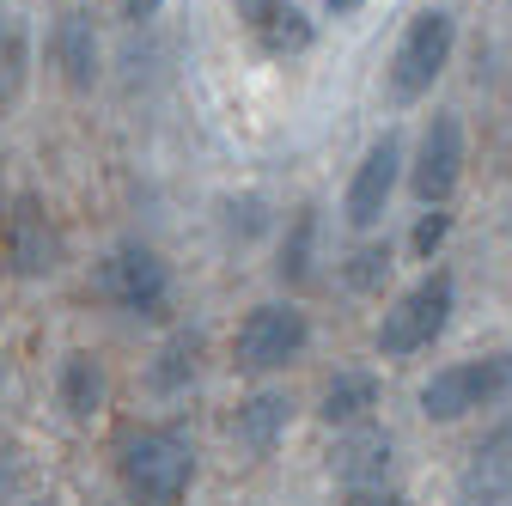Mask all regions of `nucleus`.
I'll list each match as a JSON object with an SVG mask.
<instances>
[{
	"instance_id": "nucleus-1",
	"label": "nucleus",
	"mask_w": 512,
	"mask_h": 506,
	"mask_svg": "<svg viewBox=\"0 0 512 506\" xmlns=\"http://www.w3.org/2000/svg\"><path fill=\"white\" fill-rule=\"evenodd\" d=\"M452 55H458V13H452V7H421V13L403 25V37H397V49H391V68H384V92H391V104H397V110L421 104V98L445 80Z\"/></svg>"
},
{
	"instance_id": "nucleus-2",
	"label": "nucleus",
	"mask_w": 512,
	"mask_h": 506,
	"mask_svg": "<svg viewBox=\"0 0 512 506\" xmlns=\"http://www.w3.org/2000/svg\"><path fill=\"white\" fill-rule=\"evenodd\" d=\"M92 287L104 305H116L122 318H141V324H159L171 311V263L147 238H116L92 269Z\"/></svg>"
},
{
	"instance_id": "nucleus-3",
	"label": "nucleus",
	"mask_w": 512,
	"mask_h": 506,
	"mask_svg": "<svg viewBox=\"0 0 512 506\" xmlns=\"http://www.w3.org/2000/svg\"><path fill=\"white\" fill-rule=\"evenodd\" d=\"M452 311H458V281H452V269H427L415 287H403L391 305H384L372 342H378L384 360H409V354H421V348H433V342L445 336Z\"/></svg>"
},
{
	"instance_id": "nucleus-4",
	"label": "nucleus",
	"mask_w": 512,
	"mask_h": 506,
	"mask_svg": "<svg viewBox=\"0 0 512 506\" xmlns=\"http://www.w3.org/2000/svg\"><path fill=\"white\" fill-rule=\"evenodd\" d=\"M122 482L141 506H177L196 482V446L183 427H135L122 439Z\"/></svg>"
},
{
	"instance_id": "nucleus-5",
	"label": "nucleus",
	"mask_w": 512,
	"mask_h": 506,
	"mask_svg": "<svg viewBox=\"0 0 512 506\" xmlns=\"http://www.w3.org/2000/svg\"><path fill=\"white\" fill-rule=\"evenodd\" d=\"M512 397V348H494V354H470V360H452V366H439L427 385H421V415L439 421V427H452L476 409H494Z\"/></svg>"
},
{
	"instance_id": "nucleus-6",
	"label": "nucleus",
	"mask_w": 512,
	"mask_h": 506,
	"mask_svg": "<svg viewBox=\"0 0 512 506\" xmlns=\"http://www.w3.org/2000/svg\"><path fill=\"white\" fill-rule=\"evenodd\" d=\"M61 257H68V238H61L55 214L43 196H13L7 214H0V263H7V275L19 281H49L61 269Z\"/></svg>"
},
{
	"instance_id": "nucleus-7",
	"label": "nucleus",
	"mask_w": 512,
	"mask_h": 506,
	"mask_svg": "<svg viewBox=\"0 0 512 506\" xmlns=\"http://www.w3.org/2000/svg\"><path fill=\"white\" fill-rule=\"evenodd\" d=\"M305 348H311V318L293 299H263L244 311L232 360L244 372H287L293 360H305Z\"/></svg>"
},
{
	"instance_id": "nucleus-8",
	"label": "nucleus",
	"mask_w": 512,
	"mask_h": 506,
	"mask_svg": "<svg viewBox=\"0 0 512 506\" xmlns=\"http://www.w3.org/2000/svg\"><path fill=\"white\" fill-rule=\"evenodd\" d=\"M464 165H470V135H464V116L458 110H433L427 129L409 153V196L421 208H445L452 189L464 183Z\"/></svg>"
},
{
	"instance_id": "nucleus-9",
	"label": "nucleus",
	"mask_w": 512,
	"mask_h": 506,
	"mask_svg": "<svg viewBox=\"0 0 512 506\" xmlns=\"http://www.w3.org/2000/svg\"><path fill=\"white\" fill-rule=\"evenodd\" d=\"M397 183H409V153H403V135H397V129H384V135L360 153V165H354V177H348V189H342V220H348L354 232H372L384 214H391Z\"/></svg>"
},
{
	"instance_id": "nucleus-10",
	"label": "nucleus",
	"mask_w": 512,
	"mask_h": 506,
	"mask_svg": "<svg viewBox=\"0 0 512 506\" xmlns=\"http://www.w3.org/2000/svg\"><path fill=\"white\" fill-rule=\"evenodd\" d=\"M458 500L464 506H506L512 500V415H500L458 470Z\"/></svg>"
},
{
	"instance_id": "nucleus-11",
	"label": "nucleus",
	"mask_w": 512,
	"mask_h": 506,
	"mask_svg": "<svg viewBox=\"0 0 512 506\" xmlns=\"http://www.w3.org/2000/svg\"><path fill=\"white\" fill-rule=\"evenodd\" d=\"M49 61H55V74L68 92H92L98 74H104V43H98V19L86 7H68L55 19L49 31Z\"/></svg>"
},
{
	"instance_id": "nucleus-12",
	"label": "nucleus",
	"mask_w": 512,
	"mask_h": 506,
	"mask_svg": "<svg viewBox=\"0 0 512 506\" xmlns=\"http://www.w3.org/2000/svg\"><path fill=\"white\" fill-rule=\"evenodd\" d=\"M391 458H397V439L384 433L378 421H360L336 439L330 452V470L348 494H366V488H391Z\"/></svg>"
},
{
	"instance_id": "nucleus-13",
	"label": "nucleus",
	"mask_w": 512,
	"mask_h": 506,
	"mask_svg": "<svg viewBox=\"0 0 512 506\" xmlns=\"http://www.w3.org/2000/svg\"><path fill=\"white\" fill-rule=\"evenodd\" d=\"M202 354H208V330H202V324H177V330L159 342L153 366H147L153 397H183V391L202 378Z\"/></svg>"
},
{
	"instance_id": "nucleus-14",
	"label": "nucleus",
	"mask_w": 512,
	"mask_h": 506,
	"mask_svg": "<svg viewBox=\"0 0 512 506\" xmlns=\"http://www.w3.org/2000/svg\"><path fill=\"white\" fill-rule=\"evenodd\" d=\"M287 427H293V397L287 391H256L232 415V439H238L250 458H275V446H281Z\"/></svg>"
},
{
	"instance_id": "nucleus-15",
	"label": "nucleus",
	"mask_w": 512,
	"mask_h": 506,
	"mask_svg": "<svg viewBox=\"0 0 512 506\" xmlns=\"http://www.w3.org/2000/svg\"><path fill=\"white\" fill-rule=\"evenodd\" d=\"M55 397H61V415H68V421H92V415L110 403V372H104V360H98V354H86V348L61 354Z\"/></svg>"
},
{
	"instance_id": "nucleus-16",
	"label": "nucleus",
	"mask_w": 512,
	"mask_h": 506,
	"mask_svg": "<svg viewBox=\"0 0 512 506\" xmlns=\"http://www.w3.org/2000/svg\"><path fill=\"white\" fill-rule=\"evenodd\" d=\"M317 238H324V208H293L287 232H281V250H275V281L281 287H311L317 281Z\"/></svg>"
},
{
	"instance_id": "nucleus-17",
	"label": "nucleus",
	"mask_w": 512,
	"mask_h": 506,
	"mask_svg": "<svg viewBox=\"0 0 512 506\" xmlns=\"http://www.w3.org/2000/svg\"><path fill=\"white\" fill-rule=\"evenodd\" d=\"M372 409H378V378L372 372H336L324 385V397H317V415H324V427H336V433L372 421Z\"/></svg>"
},
{
	"instance_id": "nucleus-18",
	"label": "nucleus",
	"mask_w": 512,
	"mask_h": 506,
	"mask_svg": "<svg viewBox=\"0 0 512 506\" xmlns=\"http://www.w3.org/2000/svg\"><path fill=\"white\" fill-rule=\"evenodd\" d=\"M31 80V37L13 13H0V110H13Z\"/></svg>"
},
{
	"instance_id": "nucleus-19",
	"label": "nucleus",
	"mask_w": 512,
	"mask_h": 506,
	"mask_svg": "<svg viewBox=\"0 0 512 506\" xmlns=\"http://www.w3.org/2000/svg\"><path fill=\"white\" fill-rule=\"evenodd\" d=\"M397 275V250H391V238H372V244H360L354 257L342 263V287L348 293H384V281Z\"/></svg>"
},
{
	"instance_id": "nucleus-20",
	"label": "nucleus",
	"mask_w": 512,
	"mask_h": 506,
	"mask_svg": "<svg viewBox=\"0 0 512 506\" xmlns=\"http://www.w3.org/2000/svg\"><path fill=\"white\" fill-rule=\"evenodd\" d=\"M256 43H263L269 55H305L317 43V25L305 19V7H293V0H281V7L269 13V25L256 31Z\"/></svg>"
},
{
	"instance_id": "nucleus-21",
	"label": "nucleus",
	"mask_w": 512,
	"mask_h": 506,
	"mask_svg": "<svg viewBox=\"0 0 512 506\" xmlns=\"http://www.w3.org/2000/svg\"><path fill=\"white\" fill-rule=\"evenodd\" d=\"M220 226H226L238 244H250V238H263V232L275 226V214H269L263 196H226V202H220Z\"/></svg>"
},
{
	"instance_id": "nucleus-22",
	"label": "nucleus",
	"mask_w": 512,
	"mask_h": 506,
	"mask_svg": "<svg viewBox=\"0 0 512 506\" xmlns=\"http://www.w3.org/2000/svg\"><path fill=\"white\" fill-rule=\"evenodd\" d=\"M445 238H452V208H421L415 232H409V250H415V263H433Z\"/></svg>"
},
{
	"instance_id": "nucleus-23",
	"label": "nucleus",
	"mask_w": 512,
	"mask_h": 506,
	"mask_svg": "<svg viewBox=\"0 0 512 506\" xmlns=\"http://www.w3.org/2000/svg\"><path fill=\"white\" fill-rule=\"evenodd\" d=\"M232 7H238V19H244V31L256 37V31H263V25H269V13L281 7V0H232Z\"/></svg>"
},
{
	"instance_id": "nucleus-24",
	"label": "nucleus",
	"mask_w": 512,
	"mask_h": 506,
	"mask_svg": "<svg viewBox=\"0 0 512 506\" xmlns=\"http://www.w3.org/2000/svg\"><path fill=\"white\" fill-rule=\"evenodd\" d=\"M116 7H122V19H128V25H147V19H159L165 0H116Z\"/></svg>"
},
{
	"instance_id": "nucleus-25",
	"label": "nucleus",
	"mask_w": 512,
	"mask_h": 506,
	"mask_svg": "<svg viewBox=\"0 0 512 506\" xmlns=\"http://www.w3.org/2000/svg\"><path fill=\"white\" fill-rule=\"evenodd\" d=\"M324 13L330 19H348V13H360V0H324Z\"/></svg>"
},
{
	"instance_id": "nucleus-26",
	"label": "nucleus",
	"mask_w": 512,
	"mask_h": 506,
	"mask_svg": "<svg viewBox=\"0 0 512 506\" xmlns=\"http://www.w3.org/2000/svg\"><path fill=\"white\" fill-rule=\"evenodd\" d=\"M0 214H7V183H0Z\"/></svg>"
},
{
	"instance_id": "nucleus-27",
	"label": "nucleus",
	"mask_w": 512,
	"mask_h": 506,
	"mask_svg": "<svg viewBox=\"0 0 512 506\" xmlns=\"http://www.w3.org/2000/svg\"><path fill=\"white\" fill-rule=\"evenodd\" d=\"M0 385H7V360H0Z\"/></svg>"
},
{
	"instance_id": "nucleus-28",
	"label": "nucleus",
	"mask_w": 512,
	"mask_h": 506,
	"mask_svg": "<svg viewBox=\"0 0 512 506\" xmlns=\"http://www.w3.org/2000/svg\"><path fill=\"white\" fill-rule=\"evenodd\" d=\"M31 506H55V500H31Z\"/></svg>"
}]
</instances>
